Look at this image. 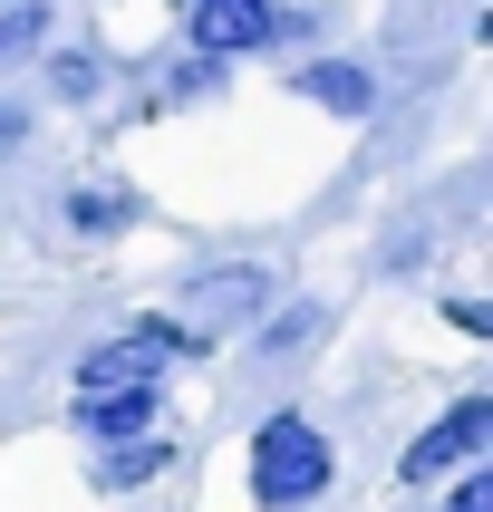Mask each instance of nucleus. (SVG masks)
Here are the masks:
<instances>
[{"label": "nucleus", "instance_id": "nucleus-11", "mask_svg": "<svg viewBox=\"0 0 493 512\" xmlns=\"http://www.w3.org/2000/svg\"><path fill=\"white\" fill-rule=\"evenodd\" d=\"M49 87H58V97H97V58H87V49H58Z\"/></svg>", "mask_w": 493, "mask_h": 512}, {"label": "nucleus", "instance_id": "nucleus-10", "mask_svg": "<svg viewBox=\"0 0 493 512\" xmlns=\"http://www.w3.org/2000/svg\"><path fill=\"white\" fill-rule=\"evenodd\" d=\"M39 39H49V10H39V0H10V10H0V58L39 49Z\"/></svg>", "mask_w": 493, "mask_h": 512}, {"label": "nucleus", "instance_id": "nucleus-8", "mask_svg": "<svg viewBox=\"0 0 493 512\" xmlns=\"http://www.w3.org/2000/svg\"><path fill=\"white\" fill-rule=\"evenodd\" d=\"M300 97H310V107L358 116V107L377 97V78H368V68H348V58H319V68H300Z\"/></svg>", "mask_w": 493, "mask_h": 512}, {"label": "nucleus", "instance_id": "nucleus-7", "mask_svg": "<svg viewBox=\"0 0 493 512\" xmlns=\"http://www.w3.org/2000/svg\"><path fill=\"white\" fill-rule=\"evenodd\" d=\"M165 464H174L165 435H126V445H107V455H97V484H107V493H136V484H155Z\"/></svg>", "mask_w": 493, "mask_h": 512}, {"label": "nucleus", "instance_id": "nucleus-1", "mask_svg": "<svg viewBox=\"0 0 493 512\" xmlns=\"http://www.w3.org/2000/svg\"><path fill=\"white\" fill-rule=\"evenodd\" d=\"M329 435L310 426V416H261V435H252V503L261 512H300V503H319L329 493Z\"/></svg>", "mask_w": 493, "mask_h": 512}, {"label": "nucleus", "instance_id": "nucleus-2", "mask_svg": "<svg viewBox=\"0 0 493 512\" xmlns=\"http://www.w3.org/2000/svg\"><path fill=\"white\" fill-rule=\"evenodd\" d=\"M271 310V271L261 261H223V271H203V281H184V300H174V339L194 348H213V339H232V329H252V319Z\"/></svg>", "mask_w": 493, "mask_h": 512}, {"label": "nucleus", "instance_id": "nucleus-5", "mask_svg": "<svg viewBox=\"0 0 493 512\" xmlns=\"http://www.w3.org/2000/svg\"><path fill=\"white\" fill-rule=\"evenodd\" d=\"M184 29L203 58H242L271 39V0H184Z\"/></svg>", "mask_w": 493, "mask_h": 512}, {"label": "nucleus", "instance_id": "nucleus-9", "mask_svg": "<svg viewBox=\"0 0 493 512\" xmlns=\"http://www.w3.org/2000/svg\"><path fill=\"white\" fill-rule=\"evenodd\" d=\"M126 213H136L126 184H78V194H68V223H78V232H116Z\"/></svg>", "mask_w": 493, "mask_h": 512}, {"label": "nucleus", "instance_id": "nucleus-3", "mask_svg": "<svg viewBox=\"0 0 493 512\" xmlns=\"http://www.w3.org/2000/svg\"><path fill=\"white\" fill-rule=\"evenodd\" d=\"M194 348L174 339L165 319H136V329H116V339H97L78 358V397H126V387H165L174 368H184Z\"/></svg>", "mask_w": 493, "mask_h": 512}, {"label": "nucleus", "instance_id": "nucleus-12", "mask_svg": "<svg viewBox=\"0 0 493 512\" xmlns=\"http://www.w3.org/2000/svg\"><path fill=\"white\" fill-rule=\"evenodd\" d=\"M445 319H455L464 339H484V329H493V310H484V300H445Z\"/></svg>", "mask_w": 493, "mask_h": 512}, {"label": "nucleus", "instance_id": "nucleus-13", "mask_svg": "<svg viewBox=\"0 0 493 512\" xmlns=\"http://www.w3.org/2000/svg\"><path fill=\"white\" fill-rule=\"evenodd\" d=\"M455 512H493V474H464V484H455Z\"/></svg>", "mask_w": 493, "mask_h": 512}, {"label": "nucleus", "instance_id": "nucleus-6", "mask_svg": "<svg viewBox=\"0 0 493 512\" xmlns=\"http://www.w3.org/2000/svg\"><path fill=\"white\" fill-rule=\"evenodd\" d=\"M78 426L97 445H126V435H155V387H126V397H78Z\"/></svg>", "mask_w": 493, "mask_h": 512}, {"label": "nucleus", "instance_id": "nucleus-4", "mask_svg": "<svg viewBox=\"0 0 493 512\" xmlns=\"http://www.w3.org/2000/svg\"><path fill=\"white\" fill-rule=\"evenodd\" d=\"M493 445V397H464V406H445L416 445L397 455V484H435V474H455V464H474Z\"/></svg>", "mask_w": 493, "mask_h": 512}]
</instances>
